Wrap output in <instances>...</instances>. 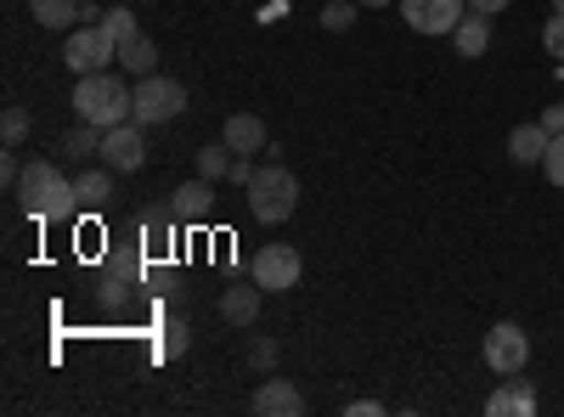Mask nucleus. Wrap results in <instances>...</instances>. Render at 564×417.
Masks as SVG:
<instances>
[{"mask_svg":"<svg viewBox=\"0 0 564 417\" xmlns=\"http://www.w3.org/2000/svg\"><path fill=\"white\" fill-rule=\"evenodd\" d=\"M542 45H547V57H558V63H564V12H553V18H547Z\"/></svg>","mask_w":564,"mask_h":417,"instance_id":"obj_28","label":"nucleus"},{"mask_svg":"<svg viewBox=\"0 0 564 417\" xmlns=\"http://www.w3.org/2000/svg\"><path fill=\"white\" fill-rule=\"evenodd\" d=\"M395 7H401L406 29H417V34H446V40H452V29L468 18V0H395Z\"/></svg>","mask_w":564,"mask_h":417,"instance_id":"obj_9","label":"nucleus"},{"mask_svg":"<svg viewBox=\"0 0 564 417\" xmlns=\"http://www.w3.org/2000/svg\"><path fill=\"white\" fill-rule=\"evenodd\" d=\"M547 142H553V130H547V124H513V135H508V158H513V164H542V158H547Z\"/></svg>","mask_w":564,"mask_h":417,"instance_id":"obj_16","label":"nucleus"},{"mask_svg":"<svg viewBox=\"0 0 564 417\" xmlns=\"http://www.w3.org/2000/svg\"><path fill=\"white\" fill-rule=\"evenodd\" d=\"M18 204H23V215L29 220H68L74 209H79V193H74V180L57 169V164H45V158H34V164H23V175H18Z\"/></svg>","mask_w":564,"mask_h":417,"instance_id":"obj_2","label":"nucleus"},{"mask_svg":"<svg viewBox=\"0 0 564 417\" xmlns=\"http://www.w3.org/2000/svg\"><path fill=\"white\" fill-rule=\"evenodd\" d=\"M226 180H231V187H249V180H254V158L238 153V158H231V175H226Z\"/></svg>","mask_w":564,"mask_h":417,"instance_id":"obj_30","label":"nucleus"},{"mask_svg":"<svg viewBox=\"0 0 564 417\" xmlns=\"http://www.w3.org/2000/svg\"><path fill=\"white\" fill-rule=\"evenodd\" d=\"M553 12H564V0H553Z\"/></svg>","mask_w":564,"mask_h":417,"instance_id":"obj_36","label":"nucleus"},{"mask_svg":"<svg viewBox=\"0 0 564 417\" xmlns=\"http://www.w3.org/2000/svg\"><path fill=\"white\" fill-rule=\"evenodd\" d=\"M0 135H7V147H23L29 142V108L7 102V113H0Z\"/></svg>","mask_w":564,"mask_h":417,"instance_id":"obj_24","label":"nucleus"},{"mask_svg":"<svg viewBox=\"0 0 564 417\" xmlns=\"http://www.w3.org/2000/svg\"><path fill=\"white\" fill-rule=\"evenodd\" d=\"M243 355H249V366H260V373H271V366H276V344L271 339H249Z\"/></svg>","mask_w":564,"mask_h":417,"instance_id":"obj_29","label":"nucleus"},{"mask_svg":"<svg viewBox=\"0 0 564 417\" xmlns=\"http://www.w3.org/2000/svg\"><path fill=\"white\" fill-rule=\"evenodd\" d=\"M18 147H7V158H0V180H7V187H18V175H23V164L12 158Z\"/></svg>","mask_w":564,"mask_h":417,"instance_id":"obj_32","label":"nucleus"},{"mask_svg":"<svg viewBox=\"0 0 564 417\" xmlns=\"http://www.w3.org/2000/svg\"><path fill=\"white\" fill-rule=\"evenodd\" d=\"M119 68H124L130 79H148V74H159V45H153L148 34H130V40L119 45Z\"/></svg>","mask_w":564,"mask_h":417,"instance_id":"obj_18","label":"nucleus"},{"mask_svg":"<svg viewBox=\"0 0 564 417\" xmlns=\"http://www.w3.org/2000/svg\"><path fill=\"white\" fill-rule=\"evenodd\" d=\"M542 124L558 135V130H564V102H558V108H547V113H542Z\"/></svg>","mask_w":564,"mask_h":417,"instance_id":"obj_34","label":"nucleus"},{"mask_svg":"<svg viewBox=\"0 0 564 417\" xmlns=\"http://www.w3.org/2000/svg\"><path fill=\"white\" fill-rule=\"evenodd\" d=\"M486 366L497 378H513L531 366V333L520 328V321H497V328L486 333Z\"/></svg>","mask_w":564,"mask_h":417,"instance_id":"obj_7","label":"nucleus"},{"mask_svg":"<svg viewBox=\"0 0 564 417\" xmlns=\"http://www.w3.org/2000/svg\"><path fill=\"white\" fill-rule=\"evenodd\" d=\"M63 153H74V158H90V153H102V130L97 124H74L68 135H63Z\"/></svg>","mask_w":564,"mask_h":417,"instance_id":"obj_22","label":"nucleus"},{"mask_svg":"<svg viewBox=\"0 0 564 417\" xmlns=\"http://www.w3.org/2000/svg\"><path fill=\"white\" fill-rule=\"evenodd\" d=\"M97 23H102V29H108V34H113L119 45H124L130 34H141V29H135V12H130V7H108V12L97 18Z\"/></svg>","mask_w":564,"mask_h":417,"instance_id":"obj_26","label":"nucleus"},{"mask_svg":"<svg viewBox=\"0 0 564 417\" xmlns=\"http://www.w3.org/2000/svg\"><path fill=\"white\" fill-rule=\"evenodd\" d=\"M124 79H130V74H113V68L79 74V79H74V113H79L85 124H97V130L124 124L130 108H135V85H124Z\"/></svg>","mask_w":564,"mask_h":417,"instance_id":"obj_1","label":"nucleus"},{"mask_svg":"<svg viewBox=\"0 0 564 417\" xmlns=\"http://www.w3.org/2000/svg\"><path fill=\"white\" fill-rule=\"evenodd\" d=\"M452 45H457V57H468V63L486 57V52H491V18H486V12H468V18L452 29Z\"/></svg>","mask_w":564,"mask_h":417,"instance_id":"obj_15","label":"nucleus"},{"mask_svg":"<svg viewBox=\"0 0 564 417\" xmlns=\"http://www.w3.org/2000/svg\"><path fill=\"white\" fill-rule=\"evenodd\" d=\"M175 209L170 204H153L148 215H141V249H153V254H164L170 243H175Z\"/></svg>","mask_w":564,"mask_h":417,"instance_id":"obj_17","label":"nucleus"},{"mask_svg":"<svg viewBox=\"0 0 564 417\" xmlns=\"http://www.w3.org/2000/svg\"><path fill=\"white\" fill-rule=\"evenodd\" d=\"M186 113V85L170 79V74H148V79H135V108L130 119L148 130V124H170Z\"/></svg>","mask_w":564,"mask_h":417,"instance_id":"obj_4","label":"nucleus"},{"mask_svg":"<svg viewBox=\"0 0 564 417\" xmlns=\"http://www.w3.org/2000/svg\"><path fill=\"white\" fill-rule=\"evenodd\" d=\"M186 344H193V339H186V321H175V316H170L164 328H159V355H164V361H181V355H186Z\"/></svg>","mask_w":564,"mask_h":417,"instance_id":"obj_23","label":"nucleus"},{"mask_svg":"<svg viewBox=\"0 0 564 417\" xmlns=\"http://www.w3.org/2000/svg\"><path fill=\"white\" fill-rule=\"evenodd\" d=\"M356 23V0H327V7H322V29L327 34H345Z\"/></svg>","mask_w":564,"mask_h":417,"instance_id":"obj_25","label":"nucleus"},{"mask_svg":"<svg viewBox=\"0 0 564 417\" xmlns=\"http://www.w3.org/2000/svg\"><path fill=\"white\" fill-rule=\"evenodd\" d=\"M170 209H175V220L181 226H204L209 215H215V180H186V187H175L170 193Z\"/></svg>","mask_w":564,"mask_h":417,"instance_id":"obj_10","label":"nucleus"},{"mask_svg":"<svg viewBox=\"0 0 564 417\" xmlns=\"http://www.w3.org/2000/svg\"><path fill=\"white\" fill-rule=\"evenodd\" d=\"M542 175L553 180V187H564V130L547 142V158H542Z\"/></svg>","mask_w":564,"mask_h":417,"instance_id":"obj_27","label":"nucleus"},{"mask_svg":"<svg viewBox=\"0 0 564 417\" xmlns=\"http://www.w3.org/2000/svg\"><path fill=\"white\" fill-rule=\"evenodd\" d=\"M74 193H79V209H102V204L113 198V169H108V164H102V169H79Z\"/></svg>","mask_w":564,"mask_h":417,"instance_id":"obj_19","label":"nucleus"},{"mask_svg":"<svg viewBox=\"0 0 564 417\" xmlns=\"http://www.w3.org/2000/svg\"><path fill=\"white\" fill-rule=\"evenodd\" d=\"M260 417H305V395L289 384V378H260L254 400H249Z\"/></svg>","mask_w":564,"mask_h":417,"instance_id":"obj_11","label":"nucleus"},{"mask_svg":"<svg viewBox=\"0 0 564 417\" xmlns=\"http://www.w3.org/2000/svg\"><path fill=\"white\" fill-rule=\"evenodd\" d=\"M243 198H249V215L260 226H282L300 209V180H294V169H282V164H260L254 180L243 187Z\"/></svg>","mask_w":564,"mask_h":417,"instance_id":"obj_3","label":"nucleus"},{"mask_svg":"<svg viewBox=\"0 0 564 417\" xmlns=\"http://www.w3.org/2000/svg\"><path fill=\"white\" fill-rule=\"evenodd\" d=\"M113 175H135L141 164H148V135H141V124L135 119H124V124H113V130H102V153H97Z\"/></svg>","mask_w":564,"mask_h":417,"instance_id":"obj_8","label":"nucleus"},{"mask_svg":"<svg viewBox=\"0 0 564 417\" xmlns=\"http://www.w3.org/2000/svg\"><path fill=\"white\" fill-rule=\"evenodd\" d=\"M486 411H491V417H531V411H536V389L513 373V378H502V384L486 395Z\"/></svg>","mask_w":564,"mask_h":417,"instance_id":"obj_13","label":"nucleus"},{"mask_svg":"<svg viewBox=\"0 0 564 417\" xmlns=\"http://www.w3.org/2000/svg\"><path fill=\"white\" fill-rule=\"evenodd\" d=\"M345 417H384V400H350Z\"/></svg>","mask_w":564,"mask_h":417,"instance_id":"obj_31","label":"nucleus"},{"mask_svg":"<svg viewBox=\"0 0 564 417\" xmlns=\"http://www.w3.org/2000/svg\"><path fill=\"white\" fill-rule=\"evenodd\" d=\"M249 276L265 288V294H289V288H300V276H305V260H300V249L294 243H265L254 260H249Z\"/></svg>","mask_w":564,"mask_h":417,"instance_id":"obj_6","label":"nucleus"},{"mask_svg":"<svg viewBox=\"0 0 564 417\" xmlns=\"http://www.w3.org/2000/svg\"><path fill=\"white\" fill-rule=\"evenodd\" d=\"M63 63L74 68V79H79V74H102V68L119 63V40H113L102 23H79V29H68Z\"/></svg>","mask_w":564,"mask_h":417,"instance_id":"obj_5","label":"nucleus"},{"mask_svg":"<svg viewBox=\"0 0 564 417\" xmlns=\"http://www.w3.org/2000/svg\"><path fill=\"white\" fill-rule=\"evenodd\" d=\"M231 158H238V153H231L226 142H220V147L209 142V147H198V175H204V180H215V187H220V180L231 175Z\"/></svg>","mask_w":564,"mask_h":417,"instance_id":"obj_21","label":"nucleus"},{"mask_svg":"<svg viewBox=\"0 0 564 417\" xmlns=\"http://www.w3.org/2000/svg\"><path fill=\"white\" fill-rule=\"evenodd\" d=\"M356 7H395V0H356Z\"/></svg>","mask_w":564,"mask_h":417,"instance_id":"obj_35","label":"nucleus"},{"mask_svg":"<svg viewBox=\"0 0 564 417\" xmlns=\"http://www.w3.org/2000/svg\"><path fill=\"white\" fill-rule=\"evenodd\" d=\"M29 18L40 29H79V0H29Z\"/></svg>","mask_w":564,"mask_h":417,"instance_id":"obj_20","label":"nucleus"},{"mask_svg":"<svg viewBox=\"0 0 564 417\" xmlns=\"http://www.w3.org/2000/svg\"><path fill=\"white\" fill-rule=\"evenodd\" d=\"M513 0H468V12H486V18H497V12H508Z\"/></svg>","mask_w":564,"mask_h":417,"instance_id":"obj_33","label":"nucleus"},{"mask_svg":"<svg viewBox=\"0 0 564 417\" xmlns=\"http://www.w3.org/2000/svg\"><path fill=\"white\" fill-rule=\"evenodd\" d=\"M260 299H265V288L254 283H231L226 294H220V321H231V328H254L260 321Z\"/></svg>","mask_w":564,"mask_h":417,"instance_id":"obj_12","label":"nucleus"},{"mask_svg":"<svg viewBox=\"0 0 564 417\" xmlns=\"http://www.w3.org/2000/svg\"><path fill=\"white\" fill-rule=\"evenodd\" d=\"M220 142H226L231 153L254 158V153L265 147V119H260V113H231V119H226V130H220Z\"/></svg>","mask_w":564,"mask_h":417,"instance_id":"obj_14","label":"nucleus"}]
</instances>
